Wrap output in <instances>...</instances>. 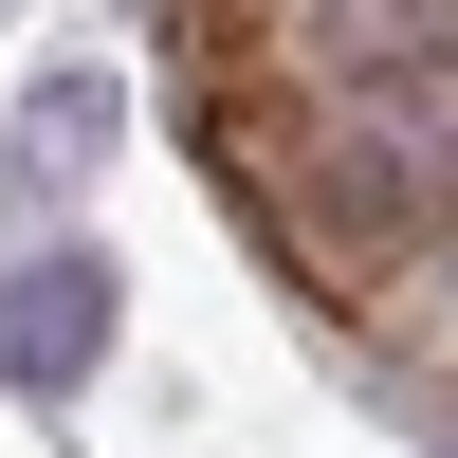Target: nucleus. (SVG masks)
Masks as SVG:
<instances>
[{"label":"nucleus","instance_id":"obj_1","mask_svg":"<svg viewBox=\"0 0 458 458\" xmlns=\"http://www.w3.org/2000/svg\"><path fill=\"white\" fill-rule=\"evenodd\" d=\"M110 312H129V276H110L92 239L0 257V386H19V403H73V386L110 367Z\"/></svg>","mask_w":458,"mask_h":458},{"label":"nucleus","instance_id":"obj_2","mask_svg":"<svg viewBox=\"0 0 458 458\" xmlns=\"http://www.w3.org/2000/svg\"><path fill=\"white\" fill-rule=\"evenodd\" d=\"M110 147V73H55V92H37V129H19V183H73Z\"/></svg>","mask_w":458,"mask_h":458}]
</instances>
